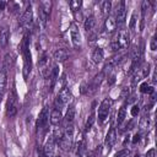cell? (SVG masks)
<instances>
[{
    "label": "cell",
    "mask_w": 157,
    "mask_h": 157,
    "mask_svg": "<svg viewBox=\"0 0 157 157\" xmlns=\"http://www.w3.org/2000/svg\"><path fill=\"white\" fill-rule=\"evenodd\" d=\"M147 10H148V1L144 0L142 4H141V25H140V29L141 31L144 29V26H145V17H146Z\"/></svg>",
    "instance_id": "obj_21"
},
{
    "label": "cell",
    "mask_w": 157,
    "mask_h": 157,
    "mask_svg": "<svg viewBox=\"0 0 157 157\" xmlns=\"http://www.w3.org/2000/svg\"><path fill=\"white\" fill-rule=\"evenodd\" d=\"M129 44H130V36L128 31H124V29H120L118 33H115V36L110 40V47L114 52L125 49L129 47Z\"/></svg>",
    "instance_id": "obj_2"
},
{
    "label": "cell",
    "mask_w": 157,
    "mask_h": 157,
    "mask_svg": "<svg viewBox=\"0 0 157 157\" xmlns=\"http://www.w3.org/2000/svg\"><path fill=\"white\" fill-rule=\"evenodd\" d=\"M115 141H117V131H115L114 128H110V130L108 131V134L105 136V141H104V145H105L108 152L110 151V148L113 147V145L115 144Z\"/></svg>",
    "instance_id": "obj_12"
},
{
    "label": "cell",
    "mask_w": 157,
    "mask_h": 157,
    "mask_svg": "<svg viewBox=\"0 0 157 157\" xmlns=\"http://www.w3.org/2000/svg\"><path fill=\"white\" fill-rule=\"evenodd\" d=\"M69 5H70L72 12H76V11L80 10V7H81V5H82V1H81V0H72V1L69 2Z\"/></svg>",
    "instance_id": "obj_31"
},
{
    "label": "cell",
    "mask_w": 157,
    "mask_h": 157,
    "mask_svg": "<svg viewBox=\"0 0 157 157\" xmlns=\"http://www.w3.org/2000/svg\"><path fill=\"white\" fill-rule=\"evenodd\" d=\"M20 48H21V53L23 56V77L27 78L31 70H32V55L29 52V36H28V33H26L23 36Z\"/></svg>",
    "instance_id": "obj_1"
},
{
    "label": "cell",
    "mask_w": 157,
    "mask_h": 157,
    "mask_svg": "<svg viewBox=\"0 0 157 157\" xmlns=\"http://www.w3.org/2000/svg\"><path fill=\"white\" fill-rule=\"evenodd\" d=\"M140 137H141V134H140V132H136V134L134 135V137H132V144L139 142V141H140Z\"/></svg>",
    "instance_id": "obj_39"
},
{
    "label": "cell",
    "mask_w": 157,
    "mask_h": 157,
    "mask_svg": "<svg viewBox=\"0 0 157 157\" xmlns=\"http://www.w3.org/2000/svg\"><path fill=\"white\" fill-rule=\"evenodd\" d=\"M126 58H128V54H117V55L112 56V58L107 61V64L104 65V70H105V71H107V70H108V71L112 70L113 67H115V66L123 64Z\"/></svg>",
    "instance_id": "obj_9"
},
{
    "label": "cell",
    "mask_w": 157,
    "mask_h": 157,
    "mask_svg": "<svg viewBox=\"0 0 157 157\" xmlns=\"http://www.w3.org/2000/svg\"><path fill=\"white\" fill-rule=\"evenodd\" d=\"M114 81H115V76L113 75V76H110V77H109V81H108V83H109V85H113V83H114Z\"/></svg>",
    "instance_id": "obj_43"
},
{
    "label": "cell",
    "mask_w": 157,
    "mask_h": 157,
    "mask_svg": "<svg viewBox=\"0 0 157 157\" xmlns=\"http://www.w3.org/2000/svg\"><path fill=\"white\" fill-rule=\"evenodd\" d=\"M77 157H81V156H77Z\"/></svg>",
    "instance_id": "obj_48"
},
{
    "label": "cell",
    "mask_w": 157,
    "mask_h": 157,
    "mask_svg": "<svg viewBox=\"0 0 157 157\" xmlns=\"http://www.w3.org/2000/svg\"><path fill=\"white\" fill-rule=\"evenodd\" d=\"M128 153H129V151H128L126 148H123V150L118 151V152L115 153V156H114V157H126V156H128Z\"/></svg>",
    "instance_id": "obj_35"
},
{
    "label": "cell",
    "mask_w": 157,
    "mask_h": 157,
    "mask_svg": "<svg viewBox=\"0 0 157 157\" xmlns=\"http://www.w3.org/2000/svg\"><path fill=\"white\" fill-rule=\"evenodd\" d=\"M53 56H54V59H55L56 61L63 63V61H65V60L69 58V53H67L66 49H56V50L54 52Z\"/></svg>",
    "instance_id": "obj_20"
},
{
    "label": "cell",
    "mask_w": 157,
    "mask_h": 157,
    "mask_svg": "<svg viewBox=\"0 0 157 157\" xmlns=\"http://www.w3.org/2000/svg\"><path fill=\"white\" fill-rule=\"evenodd\" d=\"M72 142H74V128H72V124H70L65 126V130L63 131V136H61L59 145L61 150L69 151L72 146Z\"/></svg>",
    "instance_id": "obj_3"
},
{
    "label": "cell",
    "mask_w": 157,
    "mask_h": 157,
    "mask_svg": "<svg viewBox=\"0 0 157 157\" xmlns=\"http://www.w3.org/2000/svg\"><path fill=\"white\" fill-rule=\"evenodd\" d=\"M140 77H141V76H140V75H137V74L134 76V78H132V86H136V83H137V82L141 80Z\"/></svg>",
    "instance_id": "obj_40"
},
{
    "label": "cell",
    "mask_w": 157,
    "mask_h": 157,
    "mask_svg": "<svg viewBox=\"0 0 157 157\" xmlns=\"http://www.w3.org/2000/svg\"><path fill=\"white\" fill-rule=\"evenodd\" d=\"M7 85V70L1 65L0 66V98H2L4 92Z\"/></svg>",
    "instance_id": "obj_13"
},
{
    "label": "cell",
    "mask_w": 157,
    "mask_h": 157,
    "mask_svg": "<svg viewBox=\"0 0 157 157\" xmlns=\"http://www.w3.org/2000/svg\"><path fill=\"white\" fill-rule=\"evenodd\" d=\"M47 61H48V56H47L45 53H43V55H42L40 59L38 60V65H39V67H44L45 64H47Z\"/></svg>",
    "instance_id": "obj_33"
},
{
    "label": "cell",
    "mask_w": 157,
    "mask_h": 157,
    "mask_svg": "<svg viewBox=\"0 0 157 157\" xmlns=\"http://www.w3.org/2000/svg\"><path fill=\"white\" fill-rule=\"evenodd\" d=\"M52 1H42L40 4H39V9L43 11V12H45L48 16L50 15V11H52Z\"/></svg>",
    "instance_id": "obj_24"
},
{
    "label": "cell",
    "mask_w": 157,
    "mask_h": 157,
    "mask_svg": "<svg viewBox=\"0 0 157 157\" xmlns=\"http://www.w3.org/2000/svg\"><path fill=\"white\" fill-rule=\"evenodd\" d=\"M74 118H75V107H74V105H70V107H69V109L66 110V115H65V124H66V125L72 124Z\"/></svg>",
    "instance_id": "obj_22"
},
{
    "label": "cell",
    "mask_w": 157,
    "mask_h": 157,
    "mask_svg": "<svg viewBox=\"0 0 157 157\" xmlns=\"http://www.w3.org/2000/svg\"><path fill=\"white\" fill-rule=\"evenodd\" d=\"M94 120H96V114H94V112H92V113H91V115L88 117V119H87V121H86V125H85V128H86V130H90V129L92 128V125H93V123H94Z\"/></svg>",
    "instance_id": "obj_32"
},
{
    "label": "cell",
    "mask_w": 157,
    "mask_h": 157,
    "mask_svg": "<svg viewBox=\"0 0 157 157\" xmlns=\"http://www.w3.org/2000/svg\"><path fill=\"white\" fill-rule=\"evenodd\" d=\"M153 87H150L147 82H142L140 85V92L141 93H153Z\"/></svg>",
    "instance_id": "obj_30"
},
{
    "label": "cell",
    "mask_w": 157,
    "mask_h": 157,
    "mask_svg": "<svg viewBox=\"0 0 157 157\" xmlns=\"http://www.w3.org/2000/svg\"><path fill=\"white\" fill-rule=\"evenodd\" d=\"M38 157H47L44 151H43V148H38Z\"/></svg>",
    "instance_id": "obj_42"
},
{
    "label": "cell",
    "mask_w": 157,
    "mask_h": 157,
    "mask_svg": "<svg viewBox=\"0 0 157 157\" xmlns=\"http://www.w3.org/2000/svg\"><path fill=\"white\" fill-rule=\"evenodd\" d=\"M38 17H39V23H40V26L44 28V27L47 26V22H48V20H49V16H48L45 12H43L40 9H38Z\"/></svg>",
    "instance_id": "obj_25"
},
{
    "label": "cell",
    "mask_w": 157,
    "mask_h": 157,
    "mask_svg": "<svg viewBox=\"0 0 157 157\" xmlns=\"http://www.w3.org/2000/svg\"><path fill=\"white\" fill-rule=\"evenodd\" d=\"M12 65H13V56H12L11 54H6V55H5V58H4L2 66H4L6 70H9Z\"/></svg>",
    "instance_id": "obj_27"
},
{
    "label": "cell",
    "mask_w": 157,
    "mask_h": 157,
    "mask_svg": "<svg viewBox=\"0 0 157 157\" xmlns=\"http://www.w3.org/2000/svg\"><path fill=\"white\" fill-rule=\"evenodd\" d=\"M32 20H33V12H32V7H31V5H29V6H27L26 10L23 11V13H22V16H21V18H20L18 25H20L22 28L28 29L29 26L32 25Z\"/></svg>",
    "instance_id": "obj_8"
},
{
    "label": "cell",
    "mask_w": 157,
    "mask_h": 157,
    "mask_svg": "<svg viewBox=\"0 0 157 157\" xmlns=\"http://www.w3.org/2000/svg\"><path fill=\"white\" fill-rule=\"evenodd\" d=\"M55 150H56V142L53 139V136H50L47 140V142L43 147V151H44L47 157H55Z\"/></svg>",
    "instance_id": "obj_11"
},
{
    "label": "cell",
    "mask_w": 157,
    "mask_h": 157,
    "mask_svg": "<svg viewBox=\"0 0 157 157\" xmlns=\"http://www.w3.org/2000/svg\"><path fill=\"white\" fill-rule=\"evenodd\" d=\"M135 157H140V155H139V153H137V155H136V156H135Z\"/></svg>",
    "instance_id": "obj_46"
},
{
    "label": "cell",
    "mask_w": 157,
    "mask_h": 157,
    "mask_svg": "<svg viewBox=\"0 0 157 157\" xmlns=\"http://www.w3.org/2000/svg\"><path fill=\"white\" fill-rule=\"evenodd\" d=\"M148 74H150V64H146L144 66V69H142V76L144 77H147Z\"/></svg>",
    "instance_id": "obj_37"
},
{
    "label": "cell",
    "mask_w": 157,
    "mask_h": 157,
    "mask_svg": "<svg viewBox=\"0 0 157 157\" xmlns=\"http://www.w3.org/2000/svg\"><path fill=\"white\" fill-rule=\"evenodd\" d=\"M70 36H71V42H72L74 47L80 48V45H81V33H80L78 26L76 23H71V26H70Z\"/></svg>",
    "instance_id": "obj_10"
},
{
    "label": "cell",
    "mask_w": 157,
    "mask_h": 157,
    "mask_svg": "<svg viewBox=\"0 0 157 157\" xmlns=\"http://www.w3.org/2000/svg\"><path fill=\"white\" fill-rule=\"evenodd\" d=\"M135 23H136V13H135V12H132V15H131V20H130V25H129V27H130V28H134V27H135Z\"/></svg>",
    "instance_id": "obj_38"
},
{
    "label": "cell",
    "mask_w": 157,
    "mask_h": 157,
    "mask_svg": "<svg viewBox=\"0 0 157 157\" xmlns=\"http://www.w3.org/2000/svg\"><path fill=\"white\" fill-rule=\"evenodd\" d=\"M0 102H1V98H0Z\"/></svg>",
    "instance_id": "obj_49"
},
{
    "label": "cell",
    "mask_w": 157,
    "mask_h": 157,
    "mask_svg": "<svg viewBox=\"0 0 157 157\" xmlns=\"http://www.w3.org/2000/svg\"><path fill=\"white\" fill-rule=\"evenodd\" d=\"M70 98H71V93H70L69 88H66V87H63V88L59 91L58 96H56V99H58V101H60L64 105H65L66 103H69Z\"/></svg>",
    "instance_id": "obj_15"
},
{
    "label": "cell",
    "mask_w": 157,
    "mask_h": 157,
    "mask_svg": "<svg viewBox=\"0 0 157 157\" xmlns=\"http://www.w3.org/2000/svg\"><path fill=\"white\" fill-rule=\"evenodd\" d=\"M87 157H94V153H93V152H88Z\"/></svg>",
    "instance_id": "obj_45"
},
{
    "label": "cell",
    "mask_w": 157,
    "mask_h": 157,
    "mask_svg": "<svg viewBox=\"0 0 157 157\" xmlns=\"http://www.w3.org/2000/svg\"><path fill=\"white\" fill-rule=\"evenodd\" d=\"M130 113H131V115L132 117H136L139 113H140V107L137 105V104H135V105H132V108H131V110H130Z\"/></svg>",
    "instance_id": "obj_36"
},
{
    "label": "cell",
    "mask_w": 157,
    "mask_h": 157,
    "mask_svg": "<svg viewBox=\"0 0 157 157\" xmlns=\"http://www.w3.org/2000/svg\"><path fill=\"white\" fill-rule=\"evenodd\" d=\"M5 6H6V2L5 1H0V12L5 9Z\"/></svg>",
    "instance_id": "obj_44"
},
{
    "label": "cell",
    "mask_w": 157,
    "mask_h": 157,
    "mask_svg": "<svg viewBox=\"0 0 157 157\" xmlns=\"http://www.w3.org/2000/svg\"><path fill=\"white\" fill-rule=\"evenodd\" d=\"M150 126V121H148V118H146L145 115L141 118L140 120V124H139V128H140V131H146Z\"/></svg>",
    "instance_id": "obj_29"
},
{
    "label": "cell",
    "mask_w": 157,
    "mask_h": 157,
    "mask_svg": "<svg viewBox=\"0 0 157 157\" xmlns=\"http://www.w3.org/2000/svg\"><path fill=\"white\" fill-rule=\"evenodd\" d=\"M103 58H104V53H103V49L97 47L94 48V50L92 52V61L94 64H99L103 61Z\"/></svg>",
    "instance_id": "obj_17"
},
{
    "label": "cell",
    "mask_w": 157,
    "mask_h": 157,
    "mask_svg": "<svg viewBox=\"0 0 157 157\" xmlns=\"http://www.w3.org/2000/svg\"><path fill=\"white\" fill-rule=\"evenodd\" d=\"M125 115H126L125 105H121V107H120V109H119V112H118V118H117V123H118V125H120V124L124 121Z\"/></svg>",
    "instance_id": "obj_28"
},
{
    "label": "cell",
    "mask_w": 157,
    "mask_h": 157,
    "mask_svg": "<svg viewBox=\"0 0 157 157\" xmlns=\"http://www.w3.org/2000/svg\"><path fill=\"white\" fill-rule=\"evenodd\" d=\"M101 10H102V13H103V15H108V13L110 12V10H112V2H110L109 0L102 1V4H101Z\"/></svg>",
    "instance_id": "obj_26"
},
{
    "label": "cell",
    "mask_w": 157,
    "mask_h": 157,
    "mask_svg": "<svg viewBox=\"0 0 157 157\" xmlns=\"http://www.w3.org/2000/svg\"><path fill=\"white\" fill-rule=\"evenodd\" d=\"M125 18H126V9H125V1H120L118 7H117V13H115V22H117V27L119 29H121V27L125 23Z\"/></svg>",
    "instance_id": "obj_7"
},
{
    "label": "cell",
    "mask_w": 157,
    "mask_h": 157,
    "mask_svg": "<svg viewBox=\"0 0 157 157\" xmlns=\"http://www.w3.org/2000/svg\"><path fill=\"white\" fill-rule=\"evenodd\" d=\"M153 156H155V150H153V148L148 150L147 153H146V157H153Z\"/></svg>",
    "instance_id": "obj_41"
},
{
    "label": "cell",
    "mask_w": 157,
    "mask_h": 157,
    "mask_svg": "<svg viewBox=\"0 0 157 157\" xmlns=\"http://www.w3.org/2000/svg\"><path fill=\"white\" fill-rule=\"evenodd\" d=\"M59 77V66H53L52 71L49 72V81H50V85H49V91L53 90L55 82H56V78Z\"/></svg>",
    "instance_id": "obj_18"
},
{
    "label": "cell",
    "mask_w": 157,
    "mask_h": 157,
    "mask_svg": "<svg viewBox=\"0 0 157 157\" xmlns=\"http://www.w3.org/2000/svg\"><path fill=\"white\" fill-rule=\"evenodd\" d=\"M48 121H49V110L47 107H44L37 119V131L38 134H40V136H43L47 131V126H48Z\"/></svg>",
    "instance_id": "obj_5"
},
{
    "label": "cell",
    "mask_w": 157,
    "mask_h": 157,
    "mask_svg": "<svg viewBox=\"0 0 157 157\" xmlns=\"http://www.w3.org/2000/svg\"><path fill=\"white\" fill-rule=\"evenodd\" d=\"M49 120H50V124L52 125H59L61 123V120H63V113H61V110L58 109V108H54L50 112Z\"/></svg>",
    "instance_id": "obj_14"
},
{
    "label": "cell",
    "mask_w": 157,
    "mask_h": 157,
    "mask_svg": "<svg viewBox=\"0 0 157 157\" xmlns=\"http://www.w3.org/2000/svg\"><path fill=\"white\" fill-rule=\"evenodd\" d=\"M9 36H10L9 34V28L6 26L1 27L0 28V45L2 48H5L7 45V43H9Z\"/></svg>",
    "instance_id": "obj_19"
},
{
    "label": "cell",
    "mask_w": 157,
    "mask_h": 157,
    "mask_svg": "<svg viewBox=\"0 0 157 157\" xmlns=\"http://www.w3.org/2000/svg\"><path fill=\"white\" fill-rule=\"evenodd\" d=\"M83 26H85V29H86L87 32H92V29H93L94 26H96V18H94V16H88V17L85 20Z\"/></svg>",
    "instance_id": "obj_23"
},
{
    "label": "cell",
    "mask_w": 157,
    "mask_h": 157,
    "mask_svg": "<svg viewBox=\"0 0 157 157\" xmlns=\"http://www.w3.org/2000/svg\"><path fill=\"white\" fill-rule=\"evenodd\" d=\"M17 94L16 91L12 88L9 92V97H7V102H6V115L9 118H12L16 115L17 113Z\"/></svg>",
    "instance_id": "obj_4"
},
{
    "label": "cell",
    "mask_w": 157,
    "mask_h": 157,
    "mask_svg": "<svg viewBox=\"0 0 157 157\" xmlns=\"http://www.w3.org/2000/svg\"><path fill=\"white\" fill-rule=\"evenodd\" d=\"M55 157H59V156H55Z\"/></svg>",
    "instance_id": "obj_47"
},
{
    "label": "cell",
    "mask_w": 157,
    "mask_h": 157,
    "mask_svg": "<svg viewBox=\"0 0 157 157\" xmlns=\"http://www.w3.org/2000/svg\"><path fill=\"white\" fill-rule=\"evenodd\" d=\"M150 49H151L152 52H155V50L157 49V39H156V36H153V37L151 38V43H150Z\"/></svg>",
    "instance_id": "obj_34"
},
{
    "label": "cell",
    "mask_w": 157,
    "mask_h": 157,
    "mask_svg": "<svg viewBox=\"0 0 157 157\" xmlns=\"http://www.w3.org/2000/svg\"><path fill=\"white\" fill-rule=\"evenodd\" d=\"M110 107H112V101H110V98H108V97L104 98V99L102 101V103L99 104L97 117H98V121H99L101 124L107 119V117H108V114H109V110H110Z\"/></svg>",
    "instance_id": "obj_6"
},
{
    "label": "cell",
    "mask_w": 157,
    "mask_h": 157,
    "mask_svg": "<svg viewBox=\"0 0 157 157\" xmlns=\"http://www.w3.org/2000/svg\"><path fill=\"white\" fill-rule=\"evenodd\" d=\"M115 28H117L115 16L110 15V16H108V17L105 18V22H104V29H105V32L112 33V32H114V31H115Z\"/></svg>",
    "instance_id": "obj_16"
}]
</instances>
